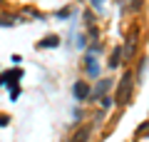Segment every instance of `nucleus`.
<instances>
[{
  "label": "nucleus",
  "instance_id": "f257e3e1",
  "mask_svg": "<svg viewBox=\"0 0 149 142\" xmlns=\"http://www.w3.org/2000/svg\"><path fill=\"white\" fill-rule=\"evenodd\" d=\"M132 82H134V75L129 72V70H124L122 77H119L117 95H114V105H127V102H129V95H132Z\"/></svg>",
  "mask_w": 149,
  "mask_h": 142
},
{
  "label": "nucleus",
  "instance_id": "f03ea898",
  "mask_svg": "<svg viewBox=\"0 0 149 142\" xmlns=\"http://www.w3.org/2000/svg\"><path fill=\"white\" fill-rule=\"evenodd\" d=\"M72 95H74V100H77V102H85V100H90V85H87V82H82V80H80V82H74L72 85Z\"/></svg>",
  "mask_w": 149,
  "mask_h": 142
},
{
  "label": "nucleus",
  "instance_id": "7ed1b4c3",
  "mask_svg": "<svg viewBox=\"0 0 149 142\" xmlns=\"http://www.w3.org/2000/svg\"><path fill=\"white\" fill-rule=\"evenodd\" d=\"M109 90V80H100V82L95 85V90H92L90 100H97V97H104V92Z\"/></svg>",
  "mask_w": 149,
  "mask_h": 142
},
{
  "label": "nucleus",
  "instance_id": "20e7f679",
  "mask_svg": "<svg viewBox=\"0 0 149 142\" xmlns=\"http://www.w3.org/2000/svg\"><path fill=\"white\" fill-rule=\"evenodd\" d=\"M90 125H85V127H80V130L74 132L72 137H70V142H90Z\"/></svg>",
  "mask_w": 149,
  "mask_h": 142
},
{
  "label": "nucleus",
  "instance_id": "39448f33",
  "mask_svg": "<svg viewBox=\"0 0 149 142\" xmlns=\"http://www.w3.org/2000/svg\"><path fill=\"white\" fill-rule=\"evenodd\" d=\"M85 70H87V75H90V77H97V75H100V65H97V60L92 58V55H87V60H85Z\"/></svg>",
  "mask_w": 149,
  "mask_h": 142
},
{
  "label": "nucleus",
  "instance_id": "423d86ee",
  "mask_svg": "<svg viewBox=\"0 0 149 142\" xmlns=\"http://www.w3.org/2000/svg\"><path fill=\"white\" fill-rule=\"evenodd\" d=\"M57 45H60V37L57 35H47L42 42H40V47H57Z\"/></svg>",
  "mask_w": 149,
  "mask_h": 142
},
{
  "label": "nucleus",
  "instance_id": "0eeeda50",
  "mask_svg": "<svg viewBox=\"0 0 149 142\" xmlns=\"http://www.w3.org/2000/svg\"><path fill=\"white\" fill-rule=\"evenodd\" d=\"M134 50H137V45H134V37H132V40H127V45H124V50H122V55H124V58H132V55H134Z\"/></svg>",
  "mask_w": 149,
  "mask_h": 142
},
{
  "label": "nucleus",
  "instance_id": "6e6552de",
  "mask_svg": "<svg viewBox=\"0 0 149 142\" xmlns=\"http://www.w3.org/2000/svg\"><path fill=\"white\" fill-rule=\"evenodd\" d=\"M119 60H122V47H114V53H112V63H109V67H117V65H119Z\"/></svg>",
  "mask_w": 149,
  "mask_h": 142
},
{
  "label": "nucleus",
  "instance_id": "1a4fd4ad",
  "mask_svg": "<svg viewBox=\"0 0 149 142\" xmlns=\"http://www.w3.org/2000/svg\"><path fill=\"white\" fill-rule=\"evenodd\" d=\"M15 20L17 18H13V15H0V25H15Z\"/></svg>",
  "mask_w": 149,
  "mask_h": 142
},
{
  "label": "nucleus",
  "instance_id": "9d476101",
  "mask_svg": "<svg viewBox=\"0 0 149 142\" xmlns=\"http://www.w3.org/2000/svg\"><path fill=\"white\" fill-rule=\"evenodd\" d=\"M112 105H114V97H109V95H104V97H102V107H104V110H109Z\"/></svg>",
  "mask_w": 149,
  "mask_h": 142
},
{
  "label": "nucleus",
  "instance_id": "9b49d317",
  "mask_svg": "<svg viewBox=\"0 0 149 142\" xmlns=\"http://www.w3.org/2000/svg\"><path fill=\"white\" fill-rule=\"evenodd\" d=\"M10 122V115H0V127H5Z\"/></svg>",
  "mask_w": 149,
  "mask_h": 142
},
{
  "label": "nucleus",
  "instance_id": "f8f14e48",
  "mask_svg": "<svg viewBox=\"0 0 149 142\" xmlns=\"http://www.w3.org/2000/svg\"><path fill=\"white\" fill-rule=\"evenodd\" d=\"M70 13H72V8H65V10H60V13H57V18H67Z\"/></svg>",
  "mask_w": 149,
  "mask_h": 142
},
{
  "label": "nucleus",
  "instance_id": "ddd939ff",
  "mask_svg": "<svg viewBox=\"0 0 149 142\" xmlns=\"http://www.w3.org/2000/svg\"><path fill=\"white\" fill-rule=\"evenodd\" d=\"M92 3H95V5H97V8H100V5H102V3H104V0H92Z\"/></svg>",
  "mask_w": 149,
  "mask_h": 142
}]
</instances>
